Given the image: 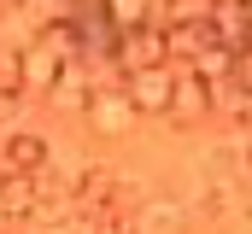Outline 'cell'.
Listing matches in <instances>:
<instances>
[{
    "label": "cell",
    "mask_w": 252,
    "mask_h": 234,
    "mask_svg": "<svg viewBox=\"0 0 252 234\" xmlns=\"http://www.w3.org/2000/svg\"><path fill=\"white\" fill-rule=\"evenodd\" d=\"M82 117H88V129H94V135H112V141H118V135H129V129H135V106H129V94L124 88H94V94H88V106H82Z\"/></svg>",
    "instance_id": "obj_4"
},
{
    "label": "cell",
    "mask_w": 252,
    "mask_h": 234,
    "mask_svg": "<svg viewBox=\"0 0 252 234\" xmlns=\"http://www.w3.org/2000/svg\"><path fill=\"white\" fill-rule=\"evenodd\" d=\"M170 70H176L170 117H176V123H199V117H211V106H217V82H205V76L188 70V64H170Z\"/></svg>",
    "instance_id": "obj_3"
},
{
    "label": "cell",
    "mask_w": 252,
    "mask_h": 234,
    "mask_svg": "<svg viewBox=\"0 0 252 234\" xmlns=\"http://www.w3.org/2000/svg\"><path fill=\"white\" fill-rule=\"evenodd\" d=\"M0 223H6V205H0Z\"/></svg>",
    "instance_id": "obj_16"
},
{
    "label": "cell",
    "mask_w": 252,
    "mask_h": 234,
    "mask_svg": "<svg viewBox=\"0 0 252 234\" xmlns=\"http://www.w3.org/2000/svg\"><path fill=\"white\" fill-rule=\"evenodd\" d=\"M35 35H41V24H35L18 0H12V6H0V47H18V53H24Z\"/></svg>",
    "instance_id": "obj_10"
},
{
    "label": "cell",
    "mask_w": 252,
    "mask_h": 234,
    "mask_svg": "<svg viewBox=\"0 0 252 234\" xmlns=\"http://www.w3.org/2000/svg\"><path fill=\"white\" fill-rule=\"evenodd\" d=\"M100 6H106L112 29H135V24H147V12H153V0H100Z\"/></svg>",
    "instance_id": "obj_12"
},
{
    "label": "cell",
    "mask_w": 252,
    "mask_h": 234,
    "mask_svg": "<svg viewBox=\"0 0 252 234\" xmlns=\"http://www.w3.org/2000/svg\"><path fill=\"white\" fill-rule=\"evenodd\" d=\"M53 158V146H47V135H35V129H12L6 141H0V164L6 170H41Z\"/></svg>",
    "instance_id": "obj_5"
},
{
    "label": "cell",
    "mask_w": 252,
    "mask_h": 234,
    "mask_svg": "<svg viewBox=\"0 0 252 234\" xmlns=\"http://www.w3.org/2000/svg\"><path fill=\"white\" fill-rule=\"evenodd\" d=\"M35 193H41L35 170H6V176H0V205H6V223H30Z\"/></svg>",
    "instance_id": "obj_6"
},
{
    "label": "cell",
    "mask_w": 252,
    "mask_h": 234,
    "mask_svg": "<svg viewBox=\"0 0 252 234\" xmlns=\"http://www.w3.org/2000/svg\"><path fill=\"white\" fill-rule=\"evenodd\" d=\"M247 158H252V141H247Z\"/></svg>",
    "instance_id": "obj_18"
},
{
    "label": "cell",
    "mask_w": 252,
    "mask_h": 234,
    "mask_svg": "<svg viewBox=\"0 0 252 234\" xmlns=\"http://www.w3.org/2000/svg\"><path fill=\"white\" fill-rule=\"evenodd\" d=\"M235 47H217V41H205V47H199V53L188 58V70H199V76H205V82H217V88H223V82H229V76H235Z\"/></svg>",
    "instance_id": "obj_9"
},
{
    "label": "cell",
    "mask_w": 252,
    "mask_h": 234,
    "mask_svg": "<svg viewBox=\"0 0 252 234\" xmlns=\"http://www.w3.org/2000/svg\"><path fill=\"white\" fill-rule=\"evenodd\" d=\"M170 88H176V70L170 64H153V70H129L124 94L141 117H170Z\"/></svg>",
    "instance_id": "obj_2"
},
{
    "label": "cell",
    "mask_w": 252,
    "mask_h": 234,
    "mask_svg": "<svg viewBox=\"0 0 252 234\" xmlns=\"http://www.w3.org/2000/svg\"><path fill=\"white\" fill-rule=\"evenodd\" d=\"M247 47H252V18H247ZM247 47H241V53H247Z\"/></svg>",
    "instance_id": "obj_15"
},
{
    "label": "cell",
    "mask_w": 252,
    "mask_h": 234,
    "mask_svg": "<svg viewBox=\"0 0 252 234\" xmlns=\"http://www.w3.org/2000/svg\"><path fill=\"white\" fill-rule=\"evenodd\" d=\"M129 223L135 234H182V205H141V211H129Z\"/></svg>",
    "instance_id": "obj_11"
},
{
    "label": "cell",
    "mask_w": 252,
    "mask_h": 234,
    "mask_svg": "<svg viewBox=\"0 0 252 234\" xmlns=\"http://www.w3.org/2000/svg\"><path fill=\"white\" fill-rule=\"evenodd\" d=\"M235 6H252V0H235Z\"/></svg>",
    "instance_id": "obj_17"
},
{
    "label": "cell",
    "mask_w": 252,
    "mask_h": 234,
    "mask_svg": "<svg viewBox=\"0 0 252 234\" xmlns=\"http://www.w3.org/2000/svg\"><path fill=\"white\" fill-rule=\"evenodd\" d=\"M211 6H217V0H153L147 18H153L158 29H176V24H205Z\"/></svg>",
    "instance_id": "obj_8"
},
{
    "label": "cell",
    "mask_w": 252,
    "mask_h": 234,
    "mask_svg": "<svg viewBox=\"0 0 252 234\" xmlns=\"http://www.w3.org/2000/svg\"><path fill=\"white\" fill-rule=\"evenodd\" d=\"M24 94V64H18V47H0V100H18Z\"/></svg>",
    "instance_id": "obj_13"
},
{
    "label": "cell",
    "mask_w": 252,
    "mask_h": 234,
    "mask_svg": "<svg viewBox=\"0 0 252 234\" xmlns=\"http://www.w3.org/2000/svg\"><path fill=\"white\" fill-rule=\"evenodd\" d=\"M112 58L124 64V70H153V64H170V47H164V29L147 18V24H135V29H118V47Z\"/></svg>",
    "instance_id": "obj_1"
},
{
    "label": "cell",
    "mask_w": 252,
    "mask_h": 234,
    "mask_svg": "<svg viewBox=\"0 0 252 234\" xmlns=\"http://www.w3.org/2000/svg\"><path fill=\"white\" fill-rule=\"evenodd\" d=\"M18 64H24V88H53V82H59V70H64V58L53 53L41 35H35L24 53H18Z\"/></svg>",
    "instance_id": "obj_7"
},
{
    "label": "cell",
    "mask_w": 252,
    "mask_h": 234,
    "mask_svg": "<svg viewBox=\"0 0 252 234\" xmlns=\"http://www.w3.org/2000/svg\"><path fill=\"white\" fill-rule=\"evenodd\" d=\"M241 234H252V205H247V211H241Z\"/></svg>",
    "instance_id": "obj_14"
}]
</instances>
